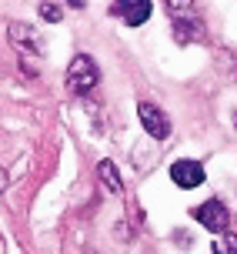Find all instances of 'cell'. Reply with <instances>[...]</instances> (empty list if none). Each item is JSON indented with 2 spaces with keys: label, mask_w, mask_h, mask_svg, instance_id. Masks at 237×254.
<instances>
[{
  "label": "cell",
  "mask_w": 237,
  "mask_h": 254,
  "mask_svg": "<svg viewBox=\"0 0 237 254\" xmlns=\"http://www.w3.org/2000/svg\"><path fill=\"white\" fill-rule=\"evenodd\" d=\"M100 84V70H97V61L87 57V54H77L70 67H67V87L74 94H90V90Z\"/></svg>",
  "instance_id": "1"
},
{
  "label": "cell",
  "mask_w": 237,
  "mask_h": 254,
  "mask_svg": "<svg viewBox=\"0 0 237 254\" xmlns=\"http://www.w3.org/2000/svg\"><path fill=\"white\" fill-rule=\"evenodd\" d=\"M190 214H194V221H197L200 228H207L211 234H224V231L231 228V214H227L224 201H217V197L204 201L200 207H194Z\"/></svg>",
  "instance_id": "2"
},
{
  "label": "cell",
  "mask_w": 237,
  "mask_h": 254,
  "mask_svg": "<svg viewBox=\"0 0 237 254\" xmlns=\"http://www.w3.org/2000/svg\"><path fill=\"white\" fill-rule=\"evenodd\" d=\"M7 37H10V44L24 54V57H44V54H47L44 37H40L30 24H7Z\"/></svg>",
  "instance_id": "3"
},
{
  "label": "cell",
  "mask_w": 237,
  "mask_h": 254,
  "mask_svg": "<svg viewBox=\"0 0 237 254\" xmlns=\"http://www.w3.org/2000/svg\"><path fill=\"white\" fill-rule=\"evenodd\" d=\"M111 13L117 17V20H124L127 27H140V24H147V20H150L154 3H150V0H114Z\"/></svg>",
  "instance_id": "4"
},
{
  "label": "cell",
  "mask_w": 237,
  "mask_h": 254,
  "mask_svg": "<svg viewBox=\"0 0 237 254\" xmlns=\"http://www.w3.org/2000/svg\"><path fill=\"white\" fill-rule=\"evenodd\" d=\"M137 117H140V127H144V130H147L154 140H167V137H171V121H167V114H164L157 104L140 101Z\"/></svg>",
  "instance_id": "5"
},
{
  "label": "cell",
  "mask_w": 237,
  "mask_h": 254,
  "mask_svg": "<svg viewBox=\"0 0 237 254\" xmlns=\"http://www.w3.org/2000/svg\"><path fill=\"white\" fill-rule=\"evenodd\" d=\"M204 164L200 161H187V157H180V161H174L171 164V181H174L177 188H184V190H194L204 184Z\"/></svg>",
  "instance_id": "6"
},
{
  "label": "cell",
  "mask_w": 237,
  "mask_h": 254,
  "mask_svg": "<svg viewBox=\"0 0 237 254\" xmlns=\"http://www.w3.org/2000/svg\"><path fill=\"white\" fill-rule=\"evenodd\" d=\"M171 24H174L177 44H194V40H204V24L197 20V13H194V17H177V20H171Z\"/></svg>",
  "instance_id": "7"
},
{
  "label": "cell",
  "mask_w": 237,
  "mask_h": 254,
  "mask_svg": "<svg viewBox=\"0 0 237 254\" xmlns=\"http://www.w3.org/2000/svg\"><path fill=\"white\" fill-rule=\"evenodd\" d=\"M97 174H100V184L111 190V194H120V190H124V181L117 174V164H114V161H100Z\"/></svg>",
  "instance_id": "8"
},
{
  "label": "cell",
  "mask_w": 237,
  "mask_h": 254,
  "mask_svg": "<svg viewBox=\"0 0 237 254\" xmlns=\"http://www.w3.org/2000/svg\"><path fill=\"white\" fill-rule=\"evenodd\" d=\"M167 13H171V20H177V17H194V0H167Z\"/></svg>",
  "instance_id": "9"
},
{
  "label": "cell",
  "mask_w": 237,
  "mask_h": 254,
  "mask_svg": "<svg viewBox=\"0 0 237 254\" xmlns=\"http://www.w3.org/2000/svg\"><path fill=\"white\" fill-rule=\"evenodd\" d=\"M214 254H237V234H217L214 241Z\"/></svg>",
  "instance_id": "10"
},
{
  "label": "cell",
  "mask_w": 237,
  "mask_h": 254,
  "mask_svg": "<svg viewBox=\"0 0 237 254\" xmlns=\"http://www.w3.org/2000/svg\"><path fill=\"white\" fill-rule=\"evenodd\" d=\"M40 17H44V20H47V24H60V7H57V3H54V0H44V3H40Z\"/></svg>",
  "instance_id": "11"
},
{
  "label": "cell",
  "mask_w": 237,
  "mask_h": 254,
  "mask_svg": "<svg viewBox=\"0 0 237 254\" xmlns=\"http://www.w3.org/2000/svg\"><path fill=\"white\" fill-rule=\"evenodd\" d=\"M63 3H67V7H74V10H80V7H84L87 0H63Z\"/></svg>",
  "instance_id": "12"
},
{
  "label": "cell",
  "mask_w": 237,
  "mask_h": 254,
  "mask_svg": "<svg viewBox=\"0 0 237 254\" xmlns=\"http://www.w3.org/2000/svg\"><path fill=\"white\" fill-rule=\"evenodd\" d=\"M0 190H7V171H0Z\"/></svg>",
  "instance_id": "13"
},
{
  "label": "cell",
  "mask_w": 237,
  "mask_h": 254,
  "mask_svg": "<svg viewBox=\"0 0 237 254\" xmlns=\"http://www.w3.org/2000/svg\"><path fill=\"white\" fill-rule=\"evenodd\" d=\"M234 124H237V121H234Z\"/></svg>",
  "instance_id": "14"
}]
</instances>
